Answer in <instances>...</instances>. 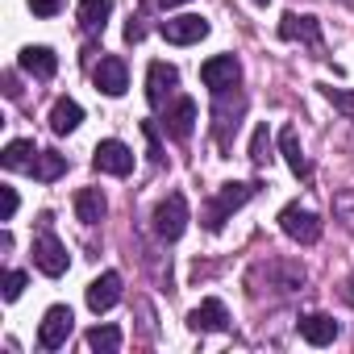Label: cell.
Returning <instances> with one entry per match:
<instances>
[{
    "label": "cell",
    "instance_id": "1",
    "mask_svg": "<svg viewBox=\"0 0 354 354\" xmlns=\"http://www.w3.org/2000/svg\"><path fill=\"white\" fill-rule=\"evenodd\" d=\"M304 283H308V271L300 263H292V259H259L246 271V288H250L254 300H263V296H296V292H304Z\"/></svg>",
    "mask_w": 354,
    "mask_h": 354
},
{
    "label": "cell",
    "instance_id": "2",
    "mask_svg": "<svg viewBox=\"0 0 354 354\" xmlns=\"http://www.w3.org/2000/svg\"><path fill=\"white\" fill-rule=\"evenodd\" d=\"M254 192H259V184L254 180H234V184H221L217 192H213V201L205 205V230L209 234H217V230H225V221L246 205V201H254Z\"/></svg>",
    "mask_w": 354,
    "mask_h": 354
},
{
    "label": "cell",
    "instance_id": "3",
    "mask_svg": "<svg viewBox=\"0 0 354 354\" xmlns=\"http://www.w3.org/2000/svg\"><path fill=\"white\" fill-rule=\"evenodd\" d=\"M188 221H192V213H188L184 192H171V196L154 209V234H158V242H180L184 230H188Z\"/></svg>",
    "mask_w": 354,
    "mask_h": 354
},
{
    "label": "cell",
    "instance_id": "4",
    "mask_svg": "<svg viewBox=\"0 0 354 354\" xmlns=\"http://www.w3.org/2000/svg\"><path fill=\"white\" fill-rule=\"evenodd\" d=\"M279 230H283L292 242H300V246L321 242V217H317L313 209H304V205H283V209H279Z\"/></svg>",
    "mask_w": 354,
    "mask_h": 354
},
{
    "label": "cell",
    "instance_id": "5",
    "mask_svg": "<svg viewBox=\"0 0 354 354\" xmlns=\"http://www.w3.org/2000/svg\"><path fill=\"white\" fill-rule=\"evenodd\" d=\"M67 263H71V259H67V246L46 230V217H42V234L34 238V267H38L42 275H50V279H59V275L67 271Z\"/></svg>",
    "mask_w": 354,
    "mask_h": 354
},
{
    "label": "cell",
    "instance_id": "6",
    "mask_svg": "<svg viewBox=\"0 0 354 354\" xmlns=\"http://www.w3.org/2000/svg\"><path fill=\"white\" fill-rule=\"evenodd\" d=\"M92 167H96L100 175H129V171H133V150H129L125 142H117V138H104V142H96V150H92Z\"/></svg>",
    "mask_w": 354,
    "mask_h": 354
},
{
    "label": "cell",
    "instance_id": "7",
    "mask_svg": "<svg viewBox=\"0 0 354 354\" xmlns=\"http://www.w3.org/2000/svg\"><path fill=\"white\" fill-rule=\"evenodd\" d=\"M201 80H205L209 92H230V88L242 84V63H238L234 55H213V59L201 67Z\"/></svg>",
    "mask_w": 354,
    "mask_h": 354
},
{
    "label": "cell",
    "instance_id": "8",
    "mask_svg": "<svg viewBox=\"0 0 354 354\" xmlns=\"http://www.w3.org/2000/svg\"><path fill=\"white\" fill-rule=\"evenodd\" d=\"M71 325H75V317H71L67 304L46 308V317H42V325H38V346H42V350H59V346H67Z\"/></svg>",
    "mask_w": 354,
    "mask_h": 354
},
{
    "label": "cell",
    "instance_id": "9",
    "mask_svg": "<svg viewBox=\"0 0 354 354\" xmlns=\"http://www.w3.org/2000/svg\"><path fill=\"white\" fill-rule=\"evenodd\" d=\"M175 88H180V71H175L171 63L158 59V63L146 67V100H150V109H162Z\"/></svg>",
    "mask_w": 354,
    "mask_h": 354
},
{
    "label": "cell",
    "instance_id": "10",
    "mask_svg": "<svg viewBox=\"0 0 354 354\" xmlns=\"http://www.w3.org/2000/svg\"><path fill=\"white\" fill-rule=\"evenodd\" d=\"M162 38H167L171 46H192V42L209 38V21L196 17V13H188V17H167V21H162Z\"/></svg>",
    "mask_w": 354,
    "mask_h": 354
},
{
    "label": "cell",
    "instance_id": "11",
    "mask_svg": "<svg viewBox=\"0 0 354 354\" xmlns=\"http://www.w3.org/2000/svg\"><path fill=\"white\" fill-rule=\"evenodd\" d=\"M279 38H283V42L321 46V21H317L313 13H283V17H279Z\"/></svg>",
    "mask_w": 354,
    "mask_h": 354
},
{
    "label": "cell",
    "instance_id": "12",
    "mask_svg": "<svg viewBox=\"0 0 354 354\" xmlns=\"http://www.w3.org/2000/svg\"><path fill=\"white\" fill-rule=\"evenodd\" d=\"M92 80H96V92H104V96H125V88H129L125 59H117V55H104V59L96 63Z\"/></svg>",
    "mask_w": 354,
    "mask_h": 354
},
{
    "label": "cell",
    "instance_id": "13",
    "mask_svg": "<svg viewBox=\"0 0 354 354\" xmlns=\"http://www.w3.org/2000/svg\"><path fill=\"white\" fill-rule=\"evenodd\" d=\"M188 325H192L196 333H221V329H230V308H225V300H217V296L201 300V304L188 313Z\"/></svg>",
    "mask_w": 354,
    "mask_h": 354
},
{
    "label": "cell",
    "instance_id": "14",
    "mask_svg": "<svg viewBox=\"0 0 354 354\" xmlns=\"http://www.w3.org/2000/svg\"><path fill=\"white\" fill-rule=\"evenodd\" d=\"M196 117H201V109H196V100L192 96H180L171 109H167V133L175 138V142H188L192 138V129H196Z\"/></svg>",
    "mask_w": 354,
    "mask_h": 354
},
{
    "label": "cell",
    "instance_id": "15",
    "mask_svg": "<svg viewBox=\"0 0 354 354\" xmlns=\"http://www.w3.org/2000/svg\"><path fill=\"white\" fill-rule=\"evenodd\" d=\"M117 300H121V275H117V271H104V275H96V279L88 283V308H92L96 317L109 313Z\"/></svg>",
    "mask_w": 354,
    "mask_h": 354
},
{
    "label": "cell",
    "instance_id": "16",
    "mask_svg": "<svg viewBox=\"0 0 354 354\" xmlns=\"http://www.w3.org/2000/svg\"><path fill=\"white\" fill-rule=\"evenodd\" d=\"M17 67H21L26 75H34V80H50V75L59 71V59H55L50 46H26V50L17 55Z\"/></svg>",
    "mask_w": 354,
    "mask_h": 354
},
{
    "label": "cell",
    "instance_id": "17",
    "mask_svg": "<svg viewBox=\"0 0 354 354\" xmlns=\"http://www.w3.org/2000/svg\"><path fill=\"white\" fill-rule=\"evenodd\" d=\"M337 333H342V329H337V321H333L329 313H308V317H300V337H304L308 346H329Z\"/></svg>",
    "mask_w": 354,
    "mask_h": 354
},
{
    "label": "cell",
    "instance_id": "18",
    "mask_svg": "<svg viewBox=\"0 0 354 354\" xmlns=\"http://www.w3.org/2000/svg\"><path fill=\"white\" fill-rule=\"evenodd\" d=\"M279 150H283V158H288L292 175H300V180H313V162L304 158V146H300V138H296V129H292V125H283V129H279Z\"/></svg>",
    "mask_w": 354,
    "mask_h": 354
},
{
    "label": "cell",
    "instance_id": "19",
    "mask_svg": "<svg viewBox=\"0 0 354 354\" xmlns=\"http://www.w3.org/2000/svg\"><path fill=\"white\" fill-rule=\"evenodd\" d=\"M104 213H109V201H104L100 188H80V192H75V217H80L84 225H100Z\"/></svg>",
    "mask_w": 354,
    "mask_h": 354
},
{
    "label": "cell",
    "instance_id": "20",
    "mask_svg": "<svg viewBox=\"0 0 354 354\" xmlns=\"http://www.w3.org/2000/svg\"><path fill=\"white\" fill-rule=\"evenodd\" d=\"M80 121H84V109L71 100V96H63V100H55V109H50V129L63 138V133H75L80 129Z\"/></svg>",
    "mask_w": 354,
    "mask_h": 354
},
{
    "label": "cell",
    "instance_id": "21",
    "mask_svg": "<svg viewBox=\"0 0 354 354\" xmlns=\"http://www.w3.org/2000/svg\"><path fill=\"white\" fill-rule=\"evenodd\" d=\"M34 158H38V146H34V142H26V138L9 142V146H5V154H0L5 171H30V167H34Z\"/></svg>",
    "mask_w": 354,
    "mask_h": 354
},
{
    "label": "cell",
    "instance_id": "22",
    "mask_svg": "<svg viewBox=\"0 0 354 354\" xmlns=\"http://www.w3.org/2000/svg\"><path fill=\"white\" fill-rule=\"evenodd\" d=\"M109 13H113V0H80V26L88 34H100L109 26Z\"/></svg>",
    "mask_w": 354,
    "mask_h": 354
},
{
    "label": "cell",
    "instance_id": "23",
    "mask_svg": "<svg viewBox=\"0 0 354 354\" xmlns=\"http://www.w3.org/2000/svg\"><path fill=\"white\" fill-rule=\"evenodd\" d=\"M34 180H42V184H50V180H59V175L67 171V154H59V150H38V158H34Z\"/></svg>",
    "mask_w": 354,
    "mask_h": 354
},
{
    "label": "cell",
    "instance_id": "24",
    "mask_svg": "<svg viewBox=\"0 0 354 354\" xmlns=\"http://www.w3.org/2000/svg\"><path fill=\"white\" fill-rule=\"evenodd\" d=\"M88 350H96V354H117V350H121V329H117V325H96V329H88Z\"/></svg>",
    "mask_w": 354,
    "mask_h": 354
},
{
    "label": "cell",
    "instance_id": "25",
    "mask_svg": "<svg viewBox=\"0 0 354 354\" xmlns=\"http://www.w3.org/2000/svg\"><path fill=\"white\" fill-rule=\"evenodd\" d=\"M333 217H337V225H342L346 234H354V188L333 196Z\"/></svg>",
    "mask_w": 354,
    "mask_h": 354
},
{
    "label": "cell",
    "instance_id": "26",
    "mask_svg": "<svg viewBox=\"0 0 354 354\" xmlns=\"http://www.w3.org/2000/svg\"><path fill=\"white\" fill-rule=\"evenodd\" d=\"M250 162H254V167H267V162H271V138H267V125H259L254 138H250Z\"/></svg>",
    "mask_w": 354,
    "mask_h": 354
},
{
    "label": "cell",
    "instance_id": "27",
    "mask_svg": "<svg viewBox=\"0 0 354 354\" xmlns=\"http://www.w3.org/2000/svg\"><path fill=\"white\" fill-rule=\"evenodd\" d=\"M321 96L337 109V113H346L350 121H354V92H346V88H329V84H321Z\"/></svg>",
    "mask_w": 354,
    "mask_h": 354
},
{
    "label": "cell",
    "instance_id": "28",
    "mask_svg": "<svg viewBox=\"0 0 354 354\" xmlns=\"http://www.w3.org/2000/svg\"><path fill=\"white\" fill-rule=\"evenodd\" d=\"M26 271H5V300H17L21 292H26Z\"/></svg>",
    "mask_w": 354,
    "mask_h": 354
},
{
    "label": "cell",
    "instance_id": "29",
    "mask_svg": "<svg viewBox=\"0 0 354 354\" xmlns=\"http://www.w3.org/2000/svg\"><path fill=\"white\" fill-rule=\"evenodd\" d=\"M142 133H146V146H150V162H162V142H158L154 121H142Z\"/></svg>",
    "mask_w": 354,
    "mask_h": 354
},
{
    "label": "cell",
    "instance_id": "30",
    "mask_svg": "<svg viewBox=\"0 0 354 354\" xmlns=\"http://www.w3.org/2000/svg\"><path fill=\"white\" fill-rule=\"evenodd\" d=\"M0 196H5V213H0V221H13V213H17V205H21V196H17V188H0Z\"/></svg>",
    "mask_w": 354,
    "mask_h": 354
},
{
    "label": "cell",
    "instance_id": "31",
    "mask_svg": "<svg viewBox=\"0 0 354 354\" xmlns=\"http://www.w3.org/2000/svg\"><path fill=\"white\" fill-rule=\"evenodd\" d=\"M30 9H34L38 17H55V13L63 9V0H30Z\"/></svg>",
    "mask_w": 354,
    "mask_h": 354
},
{
    "label": "cell",
    "instance_id": "32",
    "mask_svg": "<svg viewBox=\"0 0 354 354\" xmlns=\"http://www.w3.org/2000/svg\"><path fill=\"white\" fill-rule=\"evenodd\" d=\"M158 9H180V5H188V0H154Z\"/></svg>",
    "mask_w": 354,
    "mask_h": 354
},
{
    "label": "cell",
    "instance_id": "33",
    "mask_svg": "<svg viewBox=\"0 0 354 354\" xmlns=\"http://www.w3.org/2000/svg\"><path fill=\"white\" fill-rule=\"evenodd\" d=\"M346 296H350V300H354V275H350V279H346Z\"/></svg>",
    "mask_w": 354,
    "mask_h": 354
},
{
    "label": "cell",
    "instance_id": "34",
    "mask_svg": "<svg viewBox=\"0 0 354 354\" xmlns=\"http://www.w3.org/2000/svg\"><path fill=\"white\" fill-rule=\"evenodd\" d=\"M254 5H267V0H254Z\"/></svg>",
    "mask_w": 354,
    "mask_h": 354
},
{
    "label": "cell",
    "instance_id": "35",
    "mask_svg": "<svg viewBox=\"0 0 354 354\" xmlns=\"http://www.w3.org/2000/svg\"><path fill=\"white\" fill-rule=\"evenodd\" d=\"M342 5H354V0H342Z\"/></svg>",
    "mask_w": 354,
    "mask_h": 354
}]
</instances>
